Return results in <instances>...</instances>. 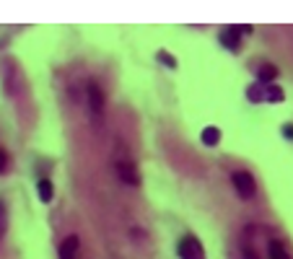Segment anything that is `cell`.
Wrapping results in <instances>:
<instances>
[{
  "instance_id": "obj_1",
  "label": "cell",
  "mask_w": 293,
  "mask_h": 259,
  "mask_svg": "<svg viewBox=\"0 0 293 259\" xmlns=\"http://www.w3.org/2000/svg\"><path fill=\"white\" fill-rule=\"evenodd\" d=\"M249 34H252V26H229L221 31V44L229 52H239L244 37H249Z\"/></svg>"
},
{
  "instance_id": "obj_2",
  "label": "cell",
  "mask_w": 293,
  "mask_h": 259,
  "mask_svg": "<svg viewBox=\"0 0 293 259\" xmlns=\"http://www.w3.org/2000/svg\"><path fill=\"white\" fill-rule=\"evenodd\" d=\"M231 182H234L236 195H239L241 200H252L257 195V182H254V176L249 171H234Z\"/></svg>"
},
{
  "instance_id": "obj_3",
  "label": "cell",
  "mask_w": 293,
  "mask_h": 259,
  "mask_svg": "<svg viewBox=\"0 0 293 259\" xmlns=\"http://www.w3.org/2000/svg\"><path fill=\"white\" fill-rule=\"evenodd\" d=\"M176 254L179 259H205V249H202V244L197 241V236H184L182 241L176 246Z\"/></svg>"
},
{
  "instance_id": "obj_4",
  "label": "cell",
  "mask_w": 293,
  "mask_h": 259,
  "mask_svg": "<svg viewBox=\"0 0 293 259\" xmlns=\"http://www.w3.org/2000/svg\"><path fill=\"white\" fill-rule=\"evenodd\" d=\"M88 109L94 117H101V111H104V94L96 83H88Z\"/></svg>"
},
{
  "instance_id": "obj_5",
  "label": "cell",
  "mask_w": 293,
  "mask_h": 259,
  "mask_svg": "<svg viewBox=\"0 0 293 259\" xmlns=\"http://www.w3.org/2000/svg\"><path fill=\"white\" fill-rule=\"evenodd\" d=\"M117 176H119L125 184H132V187L140 184V176H138V171H135V166L127 163V161H119V163H117Z\"/></svg>"
},
{
  "instance_id": "obj_6",
  "label": "cell",
  "mask_w": 293,
  "mask_h": 259,
  "mask_svg": "<svg viewBox=\"0 0 293 259\" xmlns=\"http://www.w3.org/2000/svg\"><path fill=\"white\" fill-rule=\"evenodd\" d=\"M278 78V67L273 62H262L260 67H257V83L260 86H270Z\"/></svg>"
},
{
  "instance_id": "obj_7",
  "label": "cell",
  "mask_w": 293,
  "mask_h": 259,
  "mask_svg": "<svg viewBox=\"0 0 293 259\" xmlns=\"http://www.w3.org/2000/svg\"><path fill=\"white\" fill-rule=\"evenodd\" d=\"M78 246H81V239H78L75 233H70V236H67V239L60 244V259H75Z\"/></svg>"
},
{
  "instance_id": "obj_8",
  "label": "cell",
  "mask_w": 293,
  "mask_h": 259,
  "mask_svg": "<svg viewBox=\"0 0 293 259\" xmlns=\"http://www.w3.org/2000/svg\"><path fill=\"white\" fill-rule=\"evenodd\" d=\"M267 257L270 259H293L291 252H288V246L283 241H278V239H270L267 244Z\"/></svg>"
},
{
  "instance_id": "obj_9",
  "label": "cell",
  "mask_w": 293,
  "mask_h": 259,
  "mask_svg": "<svg viewBox=\"0 0 293 259\" xmlns=\"http://www.w3.org/2000/svg\"><path fill=\"white\" fill-rule=\"evenodd\" d=\"M200 140H202V145H208V148H216V145L221 143V130L210 125V127H205V130H202Z\"/></svg>"
},
{
  "instance_id": "obj_10",
  "label": "cell",
  "mask_w": 293,
  "mask_h": 259,
  "mask_svg": "<svg viewBox=\"0 0 293 259\" xmlns=\"http://www.w3.org/2000/svg\"><path fill=\"white\" fill-rule=\"evenodd\" d=\"M283 99H286V94H283V88H280V86H275V83L265 86V101H267V104H280Z\"/></svg>"
},
{
  "instance_id": "obj_11",
  "label": "cell",
  "mask_w": 293,
  "mask_h": 259,
  "mask_svg": "<svg viewBox=\"0 0 293 259\" xmlns=\"http://www.w3.org/2000/svg\"><path fill=\"white\" fill-rule=\"evenodd\" d=\"M37 195H39L42 202H52L55 189H52V182H50V179H39V182H37Z\"/></svg>"
},
{
  "instance_id": "obj_12",
  "label": "cell",
  "mask_w": 293,
  "mask_h": 259,
  "mask_svg": "<svg viewBox=\"0 0 293 259\" xmlns=\"http://www.w3.org/2000/svg\"><path fill=\"white\" fill-rule=\"evenodd\" d=\"M246 99H249L252 104H265V86L252 83L249 88H246Z\"/></svg>"
},
{
  "instance_id": "obj_13",
  "label": "cell",
  "mask_w": 293,
  "mask_h": 259,
  "mask_svg": "<svg viewBox=\"0 0 293 259\" xmlns=\"http://www.w3.org/2000/svg\"><path fill=\"white\" fill-rule=\"evenodd\" d=\"M156 57H159L161 65H166L169 70H176V57H174V54H169L166 50H159V54H156Z\"/></svg>"
},
{
  "instance_id": "obj_14",
  "label": "cell",
  "mask_w": 293,
  "mask_h": 259,
  "mask_svg": "<svg viewBox=\"0 0 293 259\" xmlns=\"http://www.w3.org/2000/svg\"><path fill=\"white\" fill-rule=\"evenodd\" d=\"M280 132H283V138L293 140V125H291V122H286V125H283V130H280Z\"/></svg>"
},
{
  "instance_id": "obj_15",
  "label": "cell",
  "mask_w": 293,
  "mask_h": 259,
  "mask_svg": "<svg viewBox=\"0 0 293 259\" xmlns=\"http://www.w3.org/2000/svg\"><path fill=\"white\" fill-rule=\"evenodd\" d=\"M5 168H8V155H5L3 151H0V174H3Z\"/></svg>"
},
{
  "instance_id": "obj_16",
  "label": "cell",
  "mask_w": 293,
  "mask_h": 259,
  "mask_svg": "<svg viewBox=\"0 0 293 259\" xmlns=\"http://www.w3.org/2000/svg\"><path fill=\"white\" fill-rule=\"evenodd\" d=\"M244 259H260V257H257L252 249H244Z\"/></svg>"
},
{
  "instance_id": "obj_17",
  "label": "cell",
  "mask_w": 293,
  "mask_h": 259,
  "mask_svg": "<svg viewBox=\"0 0 293 259\" xmlns=\"http://www.w3.org/2000/svg\"><path fill=\"white\" fill-rule=\"evenodd\" d=\"M0 236H3V223H0Z\"/></svg>"
}]
</instances>
